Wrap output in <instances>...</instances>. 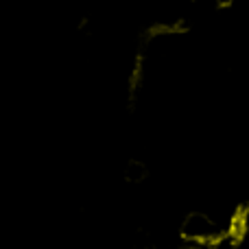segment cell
<instances>
[{"label": "cell", "instance_id": "6da1fadb", "mask_svg": "<svg viewBox=\"0 0 249 249\" xmlns=\"http://www.w3.org/2000/svg\"><path fill=\"white\" fill-rule=\"evenodd\" d=\"M221 228H223V225H221L214 216H210L208 212L195 210L184 216V221H181V225H179V236L184 238L186 243H190L193 247L206 249L208 243L221 232Z\"/></svg>", "mask_w": 249, "mask_h": 249}, {"label": "cell", "instance_id": "3957f363", "mask_svg": "<svg viewBox=\"0 0 249 249\" xmlns=\"http://www.w3.org/2000/svg\"><path fill=\"white\" fill-rule=\"evenodd\" d=\"M212 4L219 7V9H228V7H232L234 4V0H212Z\"/></svg>", "mask_w": 249, "mask_h": 249}, {"label": "cell", "instance_id": "7a4b0ae2", "mask_svg": "<svg viewBox=\"0 0 249 249\" xmlns=\"http://www.w3.org/2000/svg\"><path fill=\"white\" fill-rule=\"evenodd\" d=\"M146 175H149V168H146L144 162H140V160H129L127 164H124L123 168V177L127 184H142V181L146 179Z\"/></svg>", "mask_w": 249, "mask_h": 249}]
</instances>
